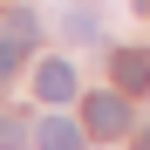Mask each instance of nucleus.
<instances>
[{"label":"nucleus","mask_w":150,"mask_h":150,"mask_svg":"<svg viewBox=\"0 0 150 150\" xmlns=\"http://www.w3.org/2000/svg\"><path fill=\"white\" fill-rule=\"evenodd\" d=\"M116 89L130 96V89H150V48H123L116 55Z\"/></svg>","instance_id":"4"},{"label":"nucleus","mask_w":150,"mask_h":150,"mask_svg":"<svg viewBox=\"0 0 150 150\" xmlns=\"http://www.w3.org/2000/svg\"><path fill=\"white\" fill-rule=\"evenodd\" d=\"M28 143H34L28 123H21V116H0V150H28Z\"/></svg>","instance_id":"5"},{"label":"nucleus","mask_w":150,"mask_h":150,"mask_svg":"<svg viewBox=\"0 0 150 150\" xmlns=\"http://www.w3.org/2000/svg\"><path fill=\"white\" fill-rule=\"evenodd\" d=\"M82 123H68V116H48L41 130H34V150H82Z\"/></svg>","instance_id":"3"},{"label":"nucleus","mask_w":150,"mask_h":150,"mask_svg":"<svg viewBox=\"0 0 150 150\" xmlns=\"http://www.w3.org/2000/svg\"><path fill=\"white\" fill-rule=\"evenodd\" d=\"M137 150H150V137H143V143H137Z\"/></svg>","instance_id":"7"},{"label":"nucleus","mask_w":150,"mask_h":150,"mask_svg":"<svg viewBox=\"0 0 150 150\" xmlns=\"http://www.w3.org/2000/svg\"><path fill=\"white\" fill-rule=\"evenodd\" d=\"M21 55H28V41L0 34V82H14V68H21Z\"/></svg>","instance_id":"6"},{"label":"nucleus","mask_w":150,"mask_h":150,"mask_svg":"<svg viewBox=\"0 0 150 150\" xmlns=\"http://www.w3.org/2000/svg\"><path fill=\"white\" fill-rule=\"evenodd\" d=\"M34 89H41V103H68L75 96V68L68 62H41L34 68Z\"/></svg>","instance_id":"2"},{"label":"nucleus","mask_w":150,"mask_h":150,"mask_svg":"<svg viewBox=\"0 0 150 150\" xmlns=\"http://www.w3.org/2000/svg\"><path fill=\"white\" fill-rule=\"evenodd\" d=\"M82 130H89V137H123V130H130V103H123V89L89 96V103H82Z\"/></svg>","instance_id":"1"}]
</instances>
